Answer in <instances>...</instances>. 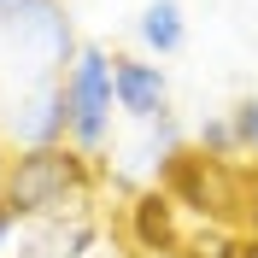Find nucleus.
<instances>
[{
    "instance_id": "nucleus-1",
    "label": "nucleus",
    "mask_w": 258,
    "mask_h": 258,
    "mask_svg": "<svg viewBox=\"0 0 258 258\" xmlns=\"http://www.w3.org/2000/svg\"><path fill=\"white\" fill-rule=\"evenodd\" d=\"M100 188H106L100 159L59 141V147L12 153L0 200L12 206L18 223H53V217H100Z\"/></svg>"
},
{
    "instance_id": "nucleus-2",
    "label": "nucleus",
    "mask_w": 258,
    "mask_h": 258,
    "mask_svg": "<svg viewBox=\"0 0 258 258\" xmlns=\"http://www.w3.org/2000/svg\"><path fill=\"white\" fill-rule=\"evenodd\" d=\"M200 229H229L246 235V194H252V164L246 159H211L200 147H188L159 182Z\"/></svg>"
},
{
    "instance_id": "nucleus-3",
    "label": "nucleus",
    "mask_w": 258,
    "mask_h": 258,
    "mask_svg": "<svg viewBox=\"0 0 258 258\" xmlns=\"http://www.w3.org/2000/svg\"><path fill=\"white\" fill-rule=\"evenodd\" d=\"M112 64L117 53L100 41H82L77 64L64 71V106H71V147H82L88 159L106 153L112 141V112H117V88H112Z\"/></svg>"
},
{
    "instance_id": "nucleus-4",
    "label": "nucleus",
    "mask_w": 258,
    "mask_h": 258,
    "mask_svg": "<svg viewBox=\"0 0 258 258\" xmlns=\"http://www.w3.org/2000/svg\"><path fill=\"white\" fill-rule=\"evenodd\" d=\"M0 30H6L12 53L30 64L35 77H64L82 53L64 0H18L12 12H0Z\"/></svg>"
},
{
    "instance_id": "nucleus-5",
    "label": "nucleus",
    "mask_w": 258,
    "mask_h": 258,
    "mask_svg": "<svg viewBox=\"0 0 258 258\" xmlns=\"http://www.w3.org/2000/svg\"><path fill=\"white\" fill-rule=\"evenodd\" d=\"M123 223H129V252L135 258H182L188 241H194V229H200V223H188V211H182L164 188H153V182L129 200Z\"/></svg>"
},
{
    "instance_id": "nucleus-6",
    "label": "nucleus",
    "mask_w": 258,
    "mask_h": 258,
    "mask_svg": "<svg viewBox=\"0 0 258 258\" xmlns=\"http://www.w3.org/2000/svg\"><path fill=\"white\" fill-rule=\"evenodd\" d=\"M12 153L24 147H59L71 141V106H64V77H35V88L18 100L12 123H6Z\"/></svg>"
},
{
    "instance_id": "nucleus-7",
    "label": "nucleus",
    "mask_w": 258,
    "mask_h": 258,
    "mask_svg": "<svg viewBox=\"0 0 258 258\" xmlns=\"http://www.w3.org/2000/svg\"><path fill=\"white\" fill-rule=\"evenodd\" d=\"M112 88H117V112L135 117V123H159V117H170V77H164L159 59L117 53V64H112Z\"/></svg>"
},
{
    "instance_id": "nucleus-8",
    "label": "nucleus",
    "mask_w": 258,
    "mask_h": 258,
    "mask_svg": "<svg viewBox=\"0 0 258 258\" xmlns=\"http://www.w3.org/2000/svg\"><path fill=\"white\" fill-rule=\"evenodd\" d=\"M100 217H53V223H24L12 241V258H94Z\"/></svg>"
},
{
    "instance_id": "nucleus-9",
    "label": "nucleus",
    "mask_w": 258,
    "mask_h": 258,
    "mask_svg": "<svg viewBox=\"0 0 258 258\" xmlns=\"http://www.w3.org/2000/svg\"><path fill=\"white\" fill-rule=\"evenodd\" d=\"M135 35L153 59H170V53L188 47V18H182V0H147L141 18H135Z\"/></svg>"
},
{
    "instance_id": "nucleus-10",
    "label": "nucleus",
    "mask_w": 258,
    "mask_h": 258,
    "mask_svg": "<svg viewBox=\"0 0 258 258\" xmlns=\"http://www.w3.org/2000/svg\"><path fill=\"white\" fill-rule=\"evenodd\" d=\"M194 147H200V153H211V159H241V141H235V117H229V112L206 117V123L194 129Z\"/></svg>"
},
{
    "instance_id": "nucleus-11",
    "label": "nucleus",
    "mask_w": 258,
    "mask_h": 258,
    "mask_svg": "<svg viewBox=\"0 0 258 258\" xmlns=\"http://www.w3.org/2000/svg\"><path fill=\"white\" fill-rule=\"evenodd\" d=\"M229 117H235V141H241V159L258 170V94L235 100V106H229Z\"/></svg>"
},
{
    "instance_id": "nucleus-12",
    "label": "nucleus",
    "mask_w": 258,
    "mask_h": 258,
    "mask_svg": "<svg viewBox=\"0 0 258 258\" xmlns=\"http://www.w3.org/2000/svg\"><path fill=\"white\" fill-rule=\"evenodd\" d=\"M18 217H12V206H6V200H0V258H12V241H18Z\"/></svg>"
},
{
    "instance_id": "nucleus-13",
    "label": "nucleus",
    "mask_w": 258,
    "mask_h": 258,
    "mask_svg": "<svg viewBox=\"0 0 258 258\" xmlns=\"http://www.w3.org/2000/svg\"><path fill=\"white\" fill-rule=\"evenodd\" d=\"M246 235L258 241V170H252V194H246Z\"/></svg>"
},
{
    "instance_id": "nucleus-14",
    "label": "nucleus",
    "mask_w": 258,
    "mask_h": 258,
    "mask_svg": "<svg viewBox=\"0 0 258 258\" xmlns=\"http://www.w3.org/2000/svg\"><path fill=\"white\" fill-rule=\"evenodd\" d=\"M6 164H12V141H6V129H0V188H6Z\"/></svg>"
},
{
    "instance_id": "nucleus-15",
    "label": "nucleus",
    "mask_w": 258,
    "mask_h": 258,
    "mask_svg": "<svg viewBox=\"0 0 258 258\" xmlns=\"http://www.w3.org/2000/svg\"><path fill=\"white\" fill-rule=\"evenodd\" d=\"M241 258H258V241H252V235L241 241Z\"/></svg>"
},
{
    "instance_id": "nucleus-16",
    "label": "nucleus",
    "mask_w": 258,
    "mask_h": 258,
    "mask_svg": "<svg viewBox=\"0 0 258 258\" xmlns=\"http://www.w3.org/2000/svg\"><path fill=\"white\" fill-rule=\"evenodd\" d=\"M12 6H18V0H0V12H12Z\"/></svg>"
}]
</instances>
